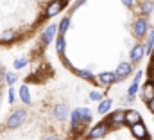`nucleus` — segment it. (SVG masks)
I'll return each mask as SVG.
<instances>
[{
	"instance_id": "1",
	"label": "nucleus",
	"mask_w": 154,
	"mask_h": 140,
	"mask_svg": "<svg viewBox=\"0 0 154 140\" xmlns=\"http://www.w3.org/2000/svg\"><path fill=\"white\" fill-rule=\"evenodd\" d=\"M79 140H151V135L138 111L116 110Z\"/></svg>"
},
{
	"instance_id": "2",
	"label": "nucleus",
	"mask_w": 154,
	"mask_h": 140,
	"mask_svg": "<svg viewBox=\"0 0 154 140\" xmlns=\"http://www.w3.org/2000/svg\"><path fill=\"white\" fill-rule=\"evenodd\" d=\"M25 117H27L25 110H16V111H13V113L7 117V120H5V128H7V129H18V128L25 122Z\"/></svg>"
},
{
	"instance_id": "3",
	"label": "nucleus",
	"mask_w": 154,
	"mask_h": 140,
	"mask_svg": "<svg viewBox=\"0 0 154 140\" xmlns=\"http://www.w3.org/2000/svg\"><path fill=\"white\" fill-rule=\"evenodd\" d=\"M20 99H22L23 104H29L31 103V95H29V88L27 86H22L20 88Z\"/></svg>"
},
{
	"instance_id": "4",
	"label": "nucleus",
	"mask_w": 154,
	"mask_h": 140,
	"mask_svg": "<svg viewBox=\"0 0 154 140\" xmlns=\"http://www.w3.org/2000/svg\"><path fill=\"white\" fill-rule=\"evenodd\" d=\"M5 81H7V84L11 86L14 81H16V74H13V72H9V74H5Z\"/></svg>"
},
{
	"instance_id": "5",
	"label": "nucleus",
	"mask_w": 154,
	"mask_h": 140,
	"mask_svg": "<svg viewBox=\"0 0 154 140\" xmlns=\"http://www.w3.org/2000/svg\"><path fill=\"white\" fill-rule=\"evenodd\" d=\"M25 65H27L25 59H16V61H14V68H23Z\"/></svg>"
},
{
	"instance_id": "6",
	"label": "nucleus",
	"mask_w": 154,
	"mask_h": 140,
	"mask_svg": "<svg viewBox=\"0 0 154 140\" xmlns=\"http://www.w3.org/2000/svg\"><path fill=\"white\" fill-rule=\"evenodd\" d=\"M9 103H11V104L14 103V88H13V86L9 88Z\"/></svg>"
}]
</instances>
